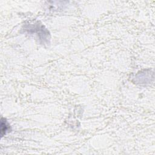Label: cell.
Listing matches in <instances>:
<instances>
[{
  "label": "cell",
  "mask_w": 155,
  "mask_h": 155,
  "mask_svg": "<svg viewBox=\"0 0 155 155\" xmlns=\"http://www.w3.org/2000/svg\"><path fill=\"white\" fill-rule=\"evenodd\" d=\"M10 128L9 125L7 124V122L6 119L3 118L1 119V134L3 136L6 133V132L9 130Z\"/></svg>",
  "instance_id": "1"
}]
</instances>
